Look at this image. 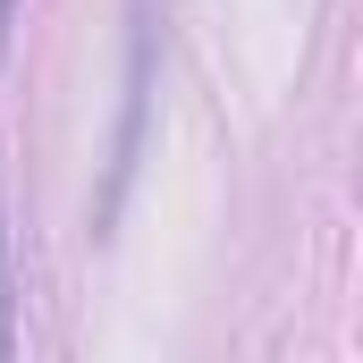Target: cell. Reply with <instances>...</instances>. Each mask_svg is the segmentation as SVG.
Returning a JSON list of instances; mask_svg holds the SVG:
<instances>
[{"label":"cell","instance_id":"6da1fadb","mask_svg":"<svg viewBox=\"0 0 363 363\" xmlns=\"http://www.w3.org/2000/svg\"><path fill=\"white\" fill-rule=\"evenodd\" d=\"M0 355H17V279H9V203H0Z\"/></svg>","mask_w":363,"mask_h":363},{"label":"cell","instance_id":"7a4b0ae2","mask_svg":"<svg viewBox=\"0 0 363 363\" xmlns=\"http://www.w3.org/2000/svg\"><path fill=\"white\" fill-rule=\"evenodd\" d=\"M9 26H17V0H0V51H9Z\"/></svg>","mask_w":363,"mask_h":363}]
</instances>
